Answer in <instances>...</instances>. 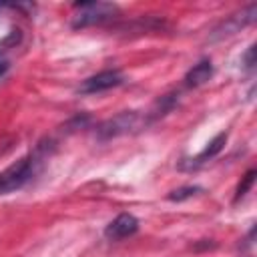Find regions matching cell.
<instances>
[{
  "mask_svg": "<svg viewBox=\"0 0 257 257\" xmlns=\"http://www.w3.org/2000/svg\"><path fill=\"white\" fill-rule=\"evenodd\" d=\"M32 167H34V157H22L10 167H6L0 173V195L20 189L32 177Z\"/></svg>",
  "mask_w": 257,
  "mask_h": 257,
  "instance_id": "obj_1",
  "label": "cell"
},
{
  "mask_svg": "<svg viewBox=\"0 0 257 257\" xmlns=\"http://www.w3.org/2000/svg\"><path fill=\"white\" fill-rule=\"evenodd\" d=\"M114 12H116V6L114 4H106V2H84V4H78L76 6L72 26L74 28H84V26H90V24H98V22L108 20Z\"/></svg>",
  "mask_w": 257,
  "mask_h": 257,
  "instance_id": "obj_2",
  "label": "cell"
},
{
  "mask_svg": "<svg viewBox=\"0 0 257 257\" xmlns=\"http://www.w3.org/2000/svg\"><path fill=\"white\" fill-rule=\"evenodd\" d=\"M120 82H122L120 72H116V70H104V72H98V74L86 78L78 86V92H82V94H94V92H102V90H108L112 86H118Z\"/></svg>",
  "mask_w": 257,
  "mask_h": 257,
  "instance_id": "obj_3",
  "label": "cell"
},
{
  "mask_svg": "<svg viewBox=\"0 0 257 257\" xmlns=\"http://www.w3.org/2000/svg\"><path fill=\"white\" fill-rule=\"evenodd\" d=\"M137 229H139L137 217L131 215V213H122V215H118L116 219H112V221L106 225L104 235H106V239H110V241H118V239H124V237H128V235H133Z\"/></svg>",
  "mask_w": 257,
  "mask_h": 257,
  "instance_id": "obj_4",
  "label": "cell"
},
{
  "mask_svg": "<svg viewBox=\"0 0 257 257\" xmlns=\"http://www.w3.org/2000/svg\"><path fill=\"white\" fill-rule=\"evenodd\" d=\"M135 124H137V114H135V112H124V114L114 116V118L108 120L106 124H102L100 133H102L104 137H114V135L126 133V131L133 128Z\"/></svg>",
  "mask_w": 257,
  "mask_h": 257,
  "instance_id": "obj_5",
  "label": "cell"
},
{
  "mask_svg": "<svg viewBox=\"0 0 257 257\" xmlns=\"http://www.w3.org/2000/svg\"><path fill=\"white\" fill-rule=\"evenodd\" d=\"M211 74H213L211 62H209V60H201L199 64H195V66L189 70V74H187L185 80H187L189 86H199V84L207 82V80L211 78Z\"/></svg>",
  "mask_w": 257,
  "mask_h": 257,
  "instance_id": "obj_6",
  "label": "cell"
},
{
  "mask_svg": "<svg viewBox=\"0 0 257 257\" xmlns=\"http://www.w3.org/2000/svg\"><path fill=\"white\" fill-rule=\"evenodd\" d=\"M225 141H227V135L225 133H221V135H217L201 153H199V157H197V163H203V161H207V159H213L221 149H223V145H225Z\"/></svg>",
  "mask_w": 257,
  "mask_h": 257,
  "instance_id": "obj_7",
  "label": "cell"
},
{
  "mask_svg": "<svg viewBox=\"0 0 257 257\" xmlns=\"http://www.w3.org/2000/svg\"><path fill=\"white\" fill-rule=\"evenodd\" d=\"M253 181H255V171H249L245 177H243V181L239 183V187H237V195H235V201L237 199H241L247 191H249V187L253 185Z\"/></svg>",
  "mask_w": 257,
  "mask_h": 257,
  "instance_id": "obj_8",
  "label": "cell"
},
{
  "mask_svg": "<svg viewBox=\"0 0 257 257\" xmlns=\"http://www.w3.org/2000/svg\"><path fill=\"white\" fill-rule=\"evenodd\" d=\"M197 191H199V187H183V189H179V191H173V195H169V199L181 201V199H187V197L195 195Z\"/></svg>",
  "mask_w": 257,
  "mask_h": 257,
  "instance_id": "obj_9",
  "label": "cell"
},
{
  "mask_svg": "<svg viewBox=\"0 0 257 257\" xmlns=\"http://www.w3.org/2000/svg\"><path fill=\"white\" fill-rule=\"evenodd\" d=\"M253 54H255V46H251L249 52H247V56H245V66H247V68H253V64H255Z\"/></svg>",
  "mask_w": 257,
  "mask_h": 257,
  "instance_id": "obj_10",
  "label": "cell"
},
{
  "mask_svg": "<svg viewBox=\"0 0 257 257\" xmlns=\"http://www.w3.org/2000/svg\"><path fill=\"white\" fill-rule=\"evenodd\" d=\"M4 68H6V64H4V62H2V60H0V74H2V72H4Z\"/></svg>",
  "mask_w": 257,
  "mask_h": 257,
  "instance_id": "obj_11",
  "label": "cell"
}]
</instances>
